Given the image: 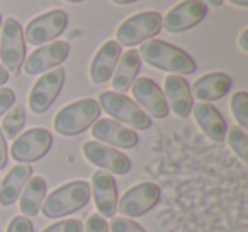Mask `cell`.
<instances>
[{"mask_svg":"<svg viewBox=\"0 0 248 232\" xmlns=\"http://www.w3.org/2000/svg\"><path fill=\"white\" fill-rule=\"evenodd\" d=\"M138 53L150 66L170 72L173 75H194L197 70L196 61L189 53L162 39H150L140 48Z\"/></svg>","mask_w":248,"mask_h":232,"instance_id":"cell-1","label":"cell"},{"mask_svg":"<svg viewBox=\"0 0 248 232\" xmlns=\"http://www.w3.org/2000/svg\"><path fill=\"white\" fill-rule=\"evenodd\" d=\"M90 197H92L90 183H87L85 180L70 181V183H65L53 190L46 197L41 210L48 218L65 217V215H70L85 207Z\"/></svg>","mask_w":248,"mask_h":232,"instance_id":"cell-2","label":"cell"},{"mask_svg":"<svg viewBox=\"0 0 248 232\" xmlns=\"http://www.w3.org/2000/svg\"><path fill=\"white\" fill-rule=\"evenodd\" d=\"M100 116V105L95 99H82L63 107L55 117V130L62 136H78L93 126Z\"/></svg>","mask_w":248,"mask_h":232,"instance_id":"cell-3","label":"cell"},{"mask_svg":"<svg viewBox=\"0 0 248 232\" xmlns=\"http://www.w3.org/2000/svg\"><path fill=\"white\" fill-rule=\"evenodd\" d=\"M100 110H106L110 117L128 124L138 130H146L152 127V117L128 95L117 92H102L99 97Z\"/></svg>","mask_w":248,"mask_h":232,"instance_id":"cell-4","label":"cell"},{"mask_svg":"<svg viewBox=\"0 0 248 232\" xmlns=\"http://www.w3.org/2000/svg\"><path fill=\"white\" fill-rule=\"evenodd\" d=\"M162 29V14L158 12H140L131 15L117 28L116 38L119 46H136L143 41L153 39Z\"/></svg>","mask_w":248,"mask_h":232,"instance_id":"cell-5","label":"cell"},{"mask_svg":"<svg viewBox=\"0 0 248 232\" xmlns=\"http://www.w3.org/2000/svg\"><path fill=\"white\" fill-rule=\"evenodd\" d=\"M2 38H0V59L2 66L9 73L19 75L26 59V43H24V31L21 24L14 17H7L4 21Z\"/></svg>","mask_w":248,"mask_h":232,"instance_id":"cell-6","label":"cell"},{"mask_svg":"<svg viewBox=\"0 0 248 232\" xmlns=\"http://www.w3.org/2000/svg\"><path fill=\"white\" fill-rule=\"evenodd\" d=\"M53 146V136L45 127H34L16 137L11 154L17 163H34L45 158Z\"/></svg>","mask_w":248,"mask_h":232,"instance_id":"cell-7","label":"cell"},{"mask_svg":"<svg viewBox=\"0 0 248 232\" xmlns=\"http://www.w3.org/2000/svg\"><path fill=\"white\" fill-rule=\"evenodd\" d=\"M68 26V15L66 12L60 11H49L43 15L34 17L24 31V41H28L32 46H41L46 43L56 39Z\"/></svg>","mask_w":248,"mask_h":232,"instance_id":"cell-8","label":"cell"},{"mask_svg":"<svg viewBox=\"0 0 248 232\" xmlns=\"http://www.w3.org/2000/svg\"><path fill=\"white\" fill-rule=\"evenodd\" d=\"M162 190L153 181H145L129 188L117 202V210L126 217H140L145 215L160 202Z\"/></svg>","mask_w":248,"mask_h":232,"instance_id":"cell-9","label":"cell"},{"mask_svg":"<svg viewBox=\"0 0 248 232\" xmlns=\"http://www.w3.org/2000/svg\"><path fill=\"white\" fill-rule=\"evenodd\" d=\"M207 15V5L202 0H182L162 17V28L169 32H184L192 29Z\"/></svg>","mask_w":248,"mask_h":232,"instance_id":"cell-10","label":"cell"},{"mask_svg":"<svg viewBox=\"0 0 248 232\" xmlns=\"http://www.w3.org/2000/svg\"><path fill=\"white\" fill-rule=\"evenodd\" d=\"M65 83V70L62 66L48 72L34 83L29 93V105L34 114H43L55 103Z\"/></svg>","mask_w":248,"mask_h":232,"instance_id":"cell-11","label":"cell"},{"mask_svg":"<svg viewBox=\"0 0 248 232\" xmlns=\"http://www.w3.org/2000/svg\"><path fill=\"white\" fill-rule=\"evenodd\" d=\"M83 154L92 164L114 174L129 173L133 166L131 160L126 154L110 146H106V144H100L99 141H89L83 144Z\"/></svg>","mask_w":248,"mask_h":232,"instance_id":"cell-12","label":"cell"},{"mask_svg":"<svg viewBox=\"0 0 248 232\" xmlns=\"http://www.w3.org/2000/svg\"><path fill=\"white\" fill-rule=\"evenodd\" d=\"M131 90L138 105H141L150 117L165 119L169 116L170 109H169V103H167L165 95H163L162 88L152 78L140 76V78H136L133 82Z\"/></svg>","mask_w":248,"mask_h":232,"instance_id":"cell-13","label":"cell"},{"mask_svg":"<svg viewBox=\"0 0 248 232\" xmlns=\"http://www.w3.org/2000/svg\"><path fill=\"white\" fill-rule=\"evenodd\" d=\"M70 55V44L66 41H55L31 53L24 61V72L28 75H39L51 68H58Z\"/></svg>","mask_w":248,"mask_h":232,"instance_id":"cell-14","label":"cell"},{"mask_svg":"<svg viewBox=\"0 0 248 232\" xmlns=\"http://www.w3.org/2000/svg\"><path fill=\"white\" fill-rule=\"evenodd\" d=\"M92 136L93 139L112 144L116 147H123V149H133L140 143V136L136 130L112 119H97L92 126Z\"/></svg>","mask_w":248,"mask_h":232,"instance_id":"cell-15","label":"cell"},{"mask_svg":"<svg viewBox=\"0 0 248 232\" xmlns=\"http://www.w3.org/2000/svg\"><path fill=\"white\" fill-rule=\"evenodd\" d=\"M90 191L100 215L112 218L117 212V185L112 174L107 171H95L92 176Z\"/></svg>","mask_w":248,"mask_h":232,"instance_id":"cell-16","label":"cell"},{"mask_svg":"<svg viewBox=\"0 0 248 232\" xmlns=\"http://www.w3.org/2000/svg\"><path fill=\"white\" fill-rule=\"evenodd\" d=\"M165 99L169 103V109L182 119L190 116L194 107V97L190 93V87L186 78L180 75H169L165 78Z\"/></svg>","mask_w":248,"mask_h":232,"instance_id":"cell-17","label":"cell"},{"mask_svg":"<svg viewBox=\"0 0 248 232\" xmlns=\"http://www.w3.org/2000/svg\"><path fill=\"white\" fill-rule=\"evenodd\" d=\"M121 58V46L117 41H107L102 44V48L95 53L90 65V80L95 85H102V83L109 82L114 75L117 63Z\"/></svg>","mask_w":248,"mask_h":232,"instance_id":"cell-18","label":"cell"},{"mask_svg":"<svg viewBox=\"0 0 248 232\" xmlns=\"http://www.w3.org/2000/svg\"><path fill=\"white\" fill-rule=\"evenodd\" d=\"M231 76L226 73L221 72H214V73H207V75L201 76L196 83H194L192 90V97H196L201 102H214V100H219L230 92L231 88Z\"/></svg>","mask_w":248,"mask_h":232,"instance_id":"cell-19","label":"cell"},{"mask_svg":"<svg viewBox=\"0 0 248 232\" xmlns=\"http://www.w3.org/2000/svg\"><path fill=\"white\" fill-rule=\"evenodd\" d=\"M194 109V117H196L197 126L202 129V132L206 134L209 139H213L214 143H223L226 139V120L221 116V112L211 103H197Z\"/></svg>","mask_w":248,"mask_h":232,"instance_id":"cell-20","label":"cell"},{"mask_svg":"<svg viewBox=\"0 0 248 232\" xmlns=\"http://www.w3.org/2000/svg\"><path fill=\"white\" fill-rule=\"evenodd\" d=\"M32 171L34 170L29 164H17L9 171L7 176L4 178V181L0 185V205L9 207V205L17 202L26 183L32 176Z\"/></svg>","mask_w":248,"mask_h":232,"instance_id":"cell-21","label":"cell"},{"mask_svg":"<svg viewBox=\"0 0 248 232\" xmlns=\"http://www.w3.org/2000/svg\"><path fill=\"white\" fill-rule=\"evenodd\" d=\"M141 70V56L136 49H129L123 58H119L117 70L112 75V88L117 93H124L131 88L133 82Z\"/></svg>","mask_w":248,"mask_h":232,"instance_id":"cell-22","label":"cell"},{"mask_svg":"<svg viewBox=\"0 0 248 232\" xmlns=\"http://www.w3.org/2000/svg\"><path fill=\"white\" fill-rule=\"evenodd\" d=\"M48 193V185L43 176H31L26 183L24 190L21 193V203L19 208L24 214V217H34L43 207V202Z\"/></svg>","mask_w":248,"mask_h":232,"instance_id":"cell-23","label":"cell"},{"mask_svg":"<svg viewBox=\"0 0 248 232\" xmlns=\"http://www.w3.org/2000/svg\"><path fill=\"white\" fill-rule=\"evenodd\" d=\"M26 126V110L21 103H14L11 109L7 110L4 117V124H2V132H4L5 139H16L17 134L24 129Z\"/></svg>","mask_w":248,"mask_h":232,"instance_id":"cell-24","label":"cell"},{"mask_svg":"<svg viewBox=\"0 0 248 232\" xmlns=\"http://www.w3.org/2000/svg\"><path fill=\"white\" fill-rule=\"evenodd\" d=\"M228 132V144L243 163L248 161V134L240 126H233Z\"/></svg>","mask_w":248,"mask_h":232,"instance_id":"cell-25","label":"cell"},{"mask_svg":"<svg viewBox=\"0 0 248 232\" xmlns=\"http://www.w3.org/2000/svg\"><path fill=\"white\" fill-rule=\"evenodd\" d=\"M231 112L236 119L238 126L241 129L248 127V93L247 92H236L231 99Z\"/></svg>","mask_w":248,"mask_h":232,"instance_id":"cell-26","label":"cell"},{"mask_svg":"<svg viewBox=\"0 0 248 232\" xmlns=\"http://www.w3.org/2000/svg\"><path fill=\"white\" fill-rule=\"evenodd\" d=\"M43 232H83V222L78 220V218L60 220L46 227Z\"/></svg>","mask_w":248,"mask_h":232,"instance_id":"cell-27","label":"cell"},{"mask_svg":"<svg viewBox=\"0 0 248 232\" xmlns=\"http://www.w3.org/2000/svg\"><path fill=\"white\" fill-rule=\"evenodd\" d=\"M110 232H146V231L135 220H129V218H124V217H112Z\"/></svg>","mask_w":248,"mask_h":232,"instance_id":"cell-28","label":"cell"},{"mask_svg":"<svg viewBox=\"0 0 248 232\" xmlns=\"http://www.w3.org/2000/svg\"><path fill=\"white\" fill-rule=\"evenodd\" d=\"M83 232H109V224L102 215L92 214L83 227Z\"/></svg>","mask_w":248,"mask_h":232,"instance_id":"cell-29","label":"cell"},{"mask_svg":"<svg viewBox=\"0 0 248 232\" xmlns=\"http://www.w3.org/2000/svg\"><path fill=\"white\" fill-rule=\"evenodd\" d=\"M7 232H34V225L29 220V217L24 215H17L11 220L7 227Z\"/></svg>","mask_w":248,"mask_h":232,"instance_id":"cell-30","label":"cell"},{"mask_svg":"<svg viewBox=\"0 0 248 232\" xmlns=\"http://www.w3.org/2000/svg\"><path fill=\"white\" fill-rule=\"evenodd\" d=\"M16 103V93L12 88H0V116H4Z\"/></svg>","mask_w":248,"mask_h":232,"instance_id":"cell-31","label":"cell"},{"mask_svg":"<svg viewBox=\"0 0 248 232\" xmlns=\"http://www.w3.org/2000/svg\"><path fill=\"white\" fill-rule=\"evenodd\" d=\"M7 143H5V136L4 132H2V129H0V170H4L5 166H7Z\"/></svg>","mask_w":248,"mask_h":232,"instance_id":"cell-32","label":"cell"},{"mask_svg":"<svg viewBox=\"0 0 248 232\" xmlns=\"http://www.w3.org/2000/svg\"><path fill=\"white\" fill-rule=\"evenodd\" d=\"M240 48L243 53H248V29H243L240 36Z\"/></svg>","mask_w":248,"mask_h":232,"instance_id":"cell-33","label":"cell"},{"mask_svg":"<svg viewBox=\"0 0 248 232\" xmlns=\"http://www.w3.org/2000/svg\"><path fill=\"white\" fill-rule=\"evenodd\" d=\"M7 82H9V72L4 68V66L0 65V87L5 85Z\"/></svg>","mask_w":248,"mask_h":232,"instance_id":"cell-34","label":"cell"},{"mask_svg":"<svg viewBox=\"0 0 248 232\" xmlns=\"http://www.w3.org/2000/svg\"><path fill=\"white\" fill-rule=\"evenodd\" d=\"M228 2L233 5H240V7H248V0H228Z\"/></svg>","mask_w":248,"mask_h":232,"instance_id":"cell-35","label":"cell"},{"mask_svg":"<svg viewBox=\"0 0 248 232\" xmlns=\"http://www.w3.org/2000/svg\"><path fill=\"white\" fill-rule=\"evenodd\" d=\"M112 2L117 5H128V4H133V2H138V0H112Z\"/></svg>","mask_w":248,"mask_h":232,"instance_id":"cell-36","label":"cell"},{"mask_svg":"<svg viewBox=\"0 0 248 232\" xmlns=\"http://www.w3.org/2000/svg\"><path fill=\"white\" fill-rule=\"evenodd\" d=\"M223 2H224V0H207V4L213 5V7H221V5H223Z\"/></svg>","mask_w":248,"mask_h":232,"instance_id":"cell-37","label":"cell"},{"mask_svg":"<svg viewBox=\"0 0 248 232\" xmlns=\"http://www.w3.org/2000/svg\"><path fill=\"white\" fill-rule=\"evenodd\" d=\"M65 2H68V4H80L83 0H65Z\"/></svg>","mask_w":248,"mask_h":232,"instance_id":"cell-38","label":"cell"},{"mask_svg":"<svg viewBox=\"0 0 248 232\" xmlns=\"http://www.w3.org/2000/svg\"><path fill=\"white\" fill-rule=\"evenodd\" d=\"M0 29H2V15H0Z\"/></svg>","mask_w":248,"mask_h":232,"instance_id":"cell-39","label":"cell"}]
</instances>
